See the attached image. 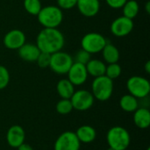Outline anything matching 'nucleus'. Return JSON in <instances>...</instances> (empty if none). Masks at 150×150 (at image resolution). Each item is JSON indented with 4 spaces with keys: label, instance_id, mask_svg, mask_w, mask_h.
<instances>
[{
    "label": "nucleus",
    "instance_id": "nucleus-4",
    "mask_svg": "<svg viewBox=\"0 0 150 150\" xmlns=\"http://www.w3.org/2000/svg\"><path fill=\"white\" fill-rule=\"evenodd\" d=\"M114 90L113 80L105 75L95 77L91 83V93L95 99L105 102L111 98Z\"/></svg>",
    "mask_w": 150,
    "mask_h": 150
},
{
    "label": "nucleus",
    "instance_id": "nucleus-35",
    "mask_svg": "<svg viewBox=\"0 0 150 150\" xmlns=\"http://www.w3.org/2000/svg\"><path fill=\"white\" fill-rule=\"evenodd\" d=\"M109 150H112V149H110V148H109Z\"/></svg>",
    "mask_w": 150,
    "mask_h": 150
},
{
    "label": "nucleus",
    "instance_id": "nucleus-9",
    "mask_svg": "<svg viewBox=\"0 0 150 150\" xmlns=\"http://www.w3.org/2000/svg\"><path fill=\"white\" fill-rule=\"evenodd\" d=\"M81 142L72 131L62 133L54 142V150H80Z\"/></svg>",
    "mask_w": 150,
    "mask_h": 150
},
{
    "label": "nucleus",
    "instance_id": "nucleus-26",
    "mask_svg": "<svg viewBox=\"0 0 150 150\" xmlns=\"http://www.w3.org/2000/svg\"><path fill=\"white\" fill-rule=\"evenodd\" d=\"M10 72L8 69L3 65H0V91L5 89L10 83Z\"/></svg>",
    "mask_w": 150,
    "mask_h": 150
},
{
    "label": "nucleus",
    "instance_id": "nucleus-15",
    "mask_svg": "<svg viewBox=\"0 0 150 150\" xmlns=\"http://www.w3.org/2000/svg\"><path fill=\"white\" fill-rule=\"evenodd\" d=\"M40 51L36 46L33 43H25L21 47L18 49V56L21 60L26 62H36Z\"/></svg>",
    "mask_w": 150,
    "mask_h": 150
},
{
    "label": "nucleus",
    "instance_id": "nucleus-31",
    "mask_svg": "<svg viewBox=\"0 0 150 150\" xmlns=\"http://www.w3.org/2000/svg\"><path fill=\"white\" fill-rule=\"evenodd\" d=\"M17 149L18 150H33V149L31 147V145H29V144H27V143L24 142V143H23V144H21L18 148H17Z\"/></svg>",
    "mask_w": 150,
    "mask_h": 150
},
{
    "label": "nucleus",
    "instance_id": "nucleus-17",
    "mask_svg": "<svg viewBox=\"0 0 150 150\" xmlns=\"http://www.w3.org/2000/svg\"><path fill=\"white\" fill-rule=\"evenodd\" d=\"M77 139L81 143L89 144L93 142L97 138L96 129L89 125H83L79 127L75 132Z\"/></svg>",
    "mask_w": 150,
    "mask_h": 150
},
{
    "label": "nucleus",
    "instance_id": "nucleus-1",
    "mask_svg": "<svg viewBox=\"0 0 150 150\" xmlns=\"http://www.w3.org/2000/svg\"><path fill=\"white\" fill-rule=\"evenodd\" d=\"M65 37L58 28H43L36 37V46L40 52L54 54L62 50Z\"/></svg>",
    "mask_w": 150,
    "mask_h": 150
},
{
    "label": "nucleus",
    "instance_id": "nucleus-20",
    "mask_svg": "<svg viewBox=\"0 0 150 150\" xmlns=\"http://www.w3.org/2000/svg\"><path fill=\"white\" fill-rule=\"evenodd\" d=\"M120 107L126 112H134L140 107L139 99L131 94H125L120 99Z\"/></svg>",
    "mask_w": 150,
    "mask_h": 150
},
{
    "label": "nucleus",
    "instance_id": "nucleus-14",
    "mask_svg": "<svg viewBox=\"0 0 150 150\" xmlns=\"http://www.w3.org/2000/svg\"><path fill=\"white\" fill-rule=\"evenodd\" d=\"M100 6L99 0H77L76 7L83 16L92 18L99 12Z\"/></svg>",
    "mask_w": 150,
    "mask_h": 150
},
{
    "label": "nucleus",
    "instance_id": "nucleus-33",
    "mask_svg": "<svg viewBox=\"0 0 150 150\" xmlns=\"http://www.w3.org/2000/svg\"><path fill=\"white\" fill-rule=\"evenodd\" d=\"M145 9H146V11H147V13H148V14H149L150 13V3L149 2H147V4H146V5H145Z\"/></svg>",
    "mask_w": 150,
    "mask_h": 150
},
{
    "label": "nucleus",
    "instance_id": "nucleus-16",
    "mask_svg": "<svg viewBox=\"0 0 150 150\" xmlns=\"http://www.w3.org/2000/svg\"><path fill=\"white\" fill-rule=\"evenodd\" d=\"M133 115L134 124L140 129H147L150 125V111L148 107H139Z\"/></svg>",
    "mask_w": 150,
    "mask_h": 150
},
{
    "label": "nucleus",
    "instance_id": "nucleus-21",
    "mask_svg": "<svg viewBox=\"0 0 150 150\" xmlns=\"http://www.w3.org/2000/svg\"><path fill=\"white\" fill-rule=\"evenodd\" d=\"M56 91L61 98L69 99L75 92V86L67 78L61 79L56 84Z\"/></svg>",
    "mask_w": 150,
    "mask_h": 150
},
{
    "label": "nucleus",
    "instance_id": "nucleus-19",
    "mask_svg": "<svg viewBox=\"0 0 150 150\" xmlns=\"http://www.w3.org/2000/svg\"><path fill=\"white\" fill-rule=\"evenodd\" d=\"M101 53H102L105 62L108 64L118 62L120 57V54L118 47L115 45L109 43V42L106 43V45L104 47Z\"/></svg>",
    "mask_w": 150,
    "mask_h": 150
},
{
    "label": "nucleus",
    "instance_id": "nucleus-7",
    "mask_svg": "<svg viewBox=\"0 0 150 150\" xmlns=\"http://www.w3.org/2000/svg\"><path fill=\"white\" fill-rule=\"evenodd\" d=\"M107 42V40L103 34L99 33L91 32L85 33L83 36L81 40V47L82 49L92 54L101 53Z\"/></svg>",
    "mask_w": 150,
    "mask_h": 150
},
{
    "label": "nucleus",
    "instance_id": "nucleus-2",
    "mask_svg": "<svg viewBox=\"0 0 150 150\" xmlns=\"http://www.w3.org/2000/svg\"><path fill=\"white\" fill-rule=\"evenodd\" d=\"M106 142L112 150H127L131 143V135L123 127H111L106 134Z\"/></svg>",
    "mask_w": 150,
    "mask_h": 150
},
{
    "label": "nucleus",
    "instance_id": "nucleus-32",
    "mask_svg": "<svg viewBox=\"0 0 150 150\" xmlns=\"http://www.w3.org/2000/svg\"><path fill=\"white\" fill-rule=\"evenodd\" d=\"M144 69H145V71H146V73H147V74H149L150 73V61H147V62L145 63Z\"/></svg>",
    "mask_w": 150,
    "mask_h": 150
},
{
    "label": "nucleus",
    "instance_id": "nucleus-30",
    "mask_svg": "<svg viewBox=\"0 0 150 150\" xmlns=\"http://www.w3.org/2000/svg\"><path fill=\"white\" fill-rule=\"evenodd\" d=\"M106 4L112 9H121L127 0H105Z\"/></svg>",
    "mask_w": 150,
    "mask_h": 150
},
{
    "label": "nucleus",
    "instance_id": "nucleus-5",
    "mask_svg": "<svg viewBox=\"0 0 150 150\" xmlns=\"http://www.w3.org/2000/svg\"><path fill=\"white\" fill-rule=\"evenodd\" d=\"M127 89L137 99L148 98L150 93L149 81L141 76H133L127 81Z\"/></svg>",
    "mask_w": 150,
    "mask_h": 150
},
{
    "label": "nucleus",
    "instance_id": "nucleus-24",
    "mask_svg": "<svg viewBox=\"0 0 150 150\" xmlns=\"http://www.w3.org/2000/svg\"><path fill=\"white\" fill-rule=\"evenodd\" d=\"M121 73H122V68L118 62L110 63V64L106 65L105 75L107 77H109L110 79H112V80L117 79L118 77L120 76Z\"/></svg>",
    "mask_w": 150,
    "mask_h": 150
},
{
    "label": "nucleus",
    "instance_id": "nucleus-23",
    "mask_svg": "<svg viewBox=\"0 0 150 150\" xmlns=\"http://www.w3.org/2000/svg\"><path fill=\"white\" fill-rule=\"evenodd\" d=\"M23 5L25 11L33 16H37L42 8L40 0H24Z\"/></svg>",
    "mask_w": 150,
    "mask_h": 150
},
{
    "label": "nucleus",
    "instance_id": "nucleus-10",
    "mask_svg": "<svg viewBox=\"0 0 150 150\" xmlns=\"http://www.w3.org/2000/svg\"><path fill=\"white\" fill-rule=\"evenodd\" d=\"M134 26V21L131 18H128L125 16H120L115 18L110 26L111 33L112 35L118 38H122L129 35L133 31Z\"/></svg>",
    "mask_w": 150,
    "mask_h": 150
},
{
    "label": "nucleus",
    "instance_id": "nucleus-8",
    "mask_svg": "<svg viewBox=\"0 0 150 150\" xmlns=\"http://www.w3.org/2000/svg\"><path fill=\"white\" fill-rule=\"evenodd\" d=\"M73 109L78 112H85L91 109L95 102L92 93L87 90L75 91L72 97L69 98Z\"/></svg>",
    "mask_w": 150,
    "mask_h": 150
},
{
    "label": "nucleus",
    "instance_id": "nucleus-18",
    "mask_svg": "<svg viewBox=\"0 0 150 150\" xmlns=\"http://www.w3.org/2000/svg\"><path fill=\"white\" fill-rule=\"evenodd\" d=\"M89 76L92 77H98L104 76L105 73L106 64L105 62L98 59H91L85 65Z\"/></svg>",
    "mask_w": 150,
    "mask_h": 150
},
{
    "label": "nucleus",
    "instance_id": "nucleus-27",
    "mask_svg": "<svg viewBox=\"0 0 150 150\" xmlns=\"http://www.w3.org/2000/svg\"><path fill=\"white\" fill-rule=\"evenodd\" d=\"M91 54L84 51L83 49H80L79 51L76 52V54H75V57L73 58V60L76 62H79V63L86 65V63L91 59Z\"/></svg>",
    "mask_w": 150,
    "mask_h": 150
},
{
    "label": "nucleus",
    "instance_id": "nucleus-25",
    "mask_svg": "<svg viewBox=\"0 0 150 150\" xmlns=\"http://www.w3.org/2000/svg\"><path fill=\"white\" fill-rule=\"evenodd\" d=\"M55 110L61 115H67L70 113L73 110L70 99L62 98L61 100H59L55 105Z\"/></svg>",
    "mask_w": 150,
    "mask_h": 150
},
{
    "label": "nucleus",
    "instance_id": "nucleus-11",
    "mask_svg": "<svg viewBox=\"0 0 150 150\" xmlns=\"http://www.w3.org/2000/svg\"><path fill=\"white\" fill-rule=\"evenodd\" d=\"M26 38L23 31L12 29L5 33L3 39L4 46L10 50H18L25 43Z\"/></svg>",
    "mask_w": 150,
    "mask_h": 150
},
{
    "label": "nucleus",
    "instance_id": "nucleus-22",
    "mask_svg": "<svg viewBox=\"0 0 150 150\" xmlns=\"http://www.w3.org/2000/svg\"><path fill=\"white\" fill-rule=\"evenodd\" d=\"M121 9H122L123 16L134 19V18L137 17L139 13L140 5L136 0H127Z\"/></svg>",
    "mask_w": 150,
    "mask_h": 150
},
{
    "label": "nucleus",
    "instance_id": "nucleus-3",
    "mask_svg": "<svg viewBox=\"0 0 150 150\" xmlns=\"http://www.w3.org/2000/svg\"><path fill=\"white\" fill-rule=\"evenodd\" d=\"M37 18L44 28H57L63 21V12L57 5H47L42 6Z\"/></svg>",
    "mask_w": 150,
    "mask_h": 150
},
{
    "label": "nucleus",
    "instance_id": "nucleus-34",
    "mask_svg": "<svg viewBox=\"0 0 150 150\" xmlns=\"http://www.w3.org/2000/svg\"><path fill=\"white\" fill-rule=\"evenodd\" d=\"M147 150H150V148H148V149Z\"/></svg>",
    "mask_w": 150,
    "mask_h": 150
},
{
    "label": "nucleus",
    "instance_id": "nucleus-28",
    "mask_svg": "<svg viewBox=\"0 0 150 150\" xmlns=\"http://www.w3.org/2000/svg\"><path fill=\"white\" fill-rule=\"evenodd\" d=\"M50 57H51V54H50L40 52L35 62H37L38 66H39L40 68H41V69L49 68Z\"/></svg>",
    "mask_w": 150,
    "mask_h": 150
},
{
    "label": "nucleus",
    "instance_id": "nucleus-6",
    "mask_svg": "<svg viewBox=\"0 0 150 150\" xmlns=\"http://www.w3.org/2000/svg\"><path fill=\"white\" fill-rule=\"evenodd\" d=\"M73 62L72 55L61 50L51 54L49 68L57 75H66Z\"/></svg>",
    "mask_w": 150,
    "mask_h": 150
},
{
    "label": "nucleus",
    "instance_id": "nucleus-12",
    "mask_svg": "<svg viewBox=\"0 0 150 150\" xmlns=\"http://www.w3.org/2000/svg\"><path fill=\"white\" fill-rule=\"evenodd\" d=\"M67 75H68L69 81L74 86L83 85V83H85L89 76L85 65L79 63V62H73Z\"/></svg>",
    "mask_w": 150,
    "mask_h": 150
},
{
    "label": "nucleus",
    "instance_id": "nucleus-13",
    "mask_svg": "<svg viewBox=\"0 0 150 150\" xmlns=\"http://www.w3.org/2000/svg\"><path fill=\"white\" fill-rule=\"evenodd\" d=\"M25 132L19 125L11 126L6 132V142L12 149L18 148L25 142Z\"/></svg>",
    "mask_w": 150,
    "mask_h": 150
},
{
    "label": "nucleus",
    "instance_id": "nucleus-29",
    "mask_svg": "<svg viewBox=\"0 0 150 150\" xmlns=\"http://www.w3.org/2000/svg\"><path fill=\"white\" fill-rule=\"evenodd\" d=\"M57 6L62 10H71L76 6L77 0H57Z\"/></svg>",
    "mask_w": 150,
    "mask_h": 150
}]
</instances>
